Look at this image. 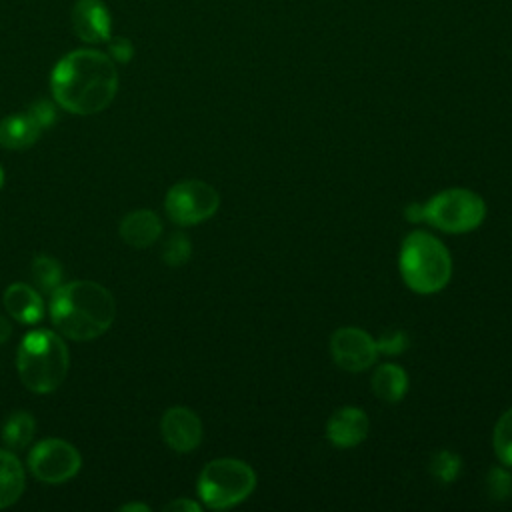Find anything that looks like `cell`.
Instances as JSON below:
<instances>
[{
	"mask_svg": "<svg viewBox=\"0 0 512 512\" xmlns=\"http://www.w3.org/2000/svg\"><path fill=\"white\" fill-rule=\"evenodd\" d=\"M50 92L54 102L70 114L102 112L118 92L116 64L94 48L72 50L52 68Z\"/></svg>",
	"mask_w": 512,
	"mask_h": 512,
	"instance_id": "cell-1",
	"label": "cell"
},
{
	"mask_svg": "<svg viewBox=\"0 0 512 512\" xmlns=\"http://www.w3.org/2000/svg\"><path fill=\"white\" fill-rule=\"evenodd\" d=\"M116 302L108 288L92 280L60 284L50 298V318L70 340H94L114 322Z\"/></svg>",
	"mask_w": 512,
	"mask_h": 512,
	"instance_id": "cell-2",
	"label": "cell"
},
{
	"mask_svg": "<svg viewBox=\"0 0 512 512\" xmlns=\"http://www.w3.org/2000/svg\"><path fill=\"white\" fill-rule=\"evenodd\" d=\"M68 348L52 330L28 332L16 352V370L22 384L36 392H54L68 374Z\"/></svg>",
	"mask_w": 512,
	"mask_h": 512,
	"instance_id": "cell-3",
	"label": "cell"
},
{
	"mask_svg": "<svg viewBox=\"0 0 512 512\" xmlns=\"http://www.w3.org/2000/svg\"><path fill=\"white\" fill-rule=\"evenodd\" d=\"M398 270L404 284L416 294L440 292L452 276L448 248L424 230L406 234L398 254Z\"/></svg>",
	"mask_w": 512,
	"mask_h": 512,
	"instance_id": "cell-4",
	"label": "cell"
},
{
	"mask_svg": "<svg viewBox=\"0 0 512 512\" xmlns=\"http://www.w3.org/2000/svg\"><path fill=\"white\" fill-rule=\"evenodd\" d=\"M404 216L410 222L426 220L448 234H464L476 230L484 222L486 202L480 194L468 188H448L422 204H408Z\"/></svg>",
	"mask_w": 512,
	"mask_h": 512,
	"instance_id": "cell-5",
	"label": "cell"
},
{
	"mask_svg": "<svg viewBox=\"0 0 512 512\" xmlns=\"http://www.w3.org/2000/svg\"><path fill=\"white\" fill-rule=\"evenodd\" d=\"M256 488V472L238 458L210 460L198 476V496L204 506L214 510L232 508L244 502Z\"/></svg>",
	"mask_w": 512,
	"mask_h": 512,
	"instance_id": "cell-6",
	"label": "cell"
},
{
	"mask_svg": "<svg viewBox=\"0 0 512 512\" xmlns=\"http://www.w3.org/2000/svg\"><path fill=\"white\" fill-rule=\"evenodd\" d=\"M220 196L214 186L202 180H182L174 184L164 198L166 214L180 226L200 224L216 214Z\"/></svg>",
	"mask_w": 512,
	"mask_h": 512,
	"instance_id": "cell-7",
	"label": "cell"
},
{
	"mask_svg": "<svg viewBox=\"0 0 512 512\" xmlns=\"http://www.w3.org/2000/svg\"><path fill=\"white\" fill-rule=\"evenodd\" d=\"M28 468L40 482L62 484L78 474L82 468V456L70 442L48 438L32 448L28 454Z\"/></svg>",
	"mask_w": 512,
	"mask_h": 512,
	"instance_id": "cell-8",
	"label": "cell"
},
{
	"mask_svg": "<svg viewBox=\"0 0 512 512\" xmlns=\"http://www.w3.org/2000/svg\"><path fill=\"white\" fill-rule=\"evenodd\" d=\"M330 352L334 362L348 372H362L378 358L376 340L362 328H338L330 338Z\"/></svg>",
	"mask_w": 512,
	"mask_h": 512,
	"instance_id": "cell-9",
	"label": "cell"
},
{
	"mask_svg": "<svg viewBox=\"0 0 512 512\" xmlns=\"http://www.w3.org/2000/svg\"><path fill=\"white\" fill-rule=\"evenodd\" d=\"M160 434L174 452L186 454L198 448L202 440V422L194 410L186 406H172L160 420Z\"/></svg>",
	"mask_w": 512,
	"mask_h": 512,
	"instance_id": "cell-10",
	"label": "cell"
},
{
	"mask_svg": "<svg viewBox=\"0 0 512 512\" xmlns=\"http://www.w3.org/2000/svg\"><path fill=\"white\" fill-rule=\"evenodd\" d=\"M70 22L74 34L86 44H102L112 36V14L102 0H76Z\"/></svg>",
	"mask_w": 512,
	"mask_h": 512,
	"instance_id": "cell-11",
	"label": "cell"
},
{
	"mask_svg": "<svg viewBox=\"0 0 512 512\" xmlns=\"http://www.w3.org/2000/svg\"><path fill=\"white\" fill-rule=\"evenodd\" d=\"M368 414L358 406L338 408L326 422V438L338 448H354L368 436Z\"/></svg>",
	"mask_w": 512,
	"mask_h": 512,
	"instance_id": "cell-12",
	"label": "cell"
},
{
	"mask_svg": "<svg viewBox=\"0 0 512 512\" xmlns=\"http://www.w3.org/2000/svg\"><path fill=\"white\" fill-rule=\"evenodd\" d=\"M2 302H4V308L6 312L22 322V324H36L44 318L46 314V306H44V300L42 296L38 294L36 288H32L30 284L26 282H14L10 284L6 290H4V296H2Z\"/></svg>",
	"mask_w": 512,
	"mask_h": 512,
	"instance_id": "cell-13",
	"label": "cell"
},
{
	"mask_svg": "<svg viewBox=\"0 0 512 512\" xmlns=\"http://www.w3.org/2000/svg\"><path fill=\"white\" fill-rule=\"evenodd\" d=\"M162 234V222L156 212L140 208L126 214L120 222V236L134 248L152 246Z\"/></svg>",
	"mask_w": 512,
	"mask_h": 512,
	"instance_id": "cell-14",
	"label": "cell"
},
{
	"mask_svg": "<svg viewBox=\"0 0 512 512\" xmlns=\"http://www.w3.org/2000/svg\"><path fill=\"white\" fill-rule=\"evenodd\" d=\"M38 120L26 110L20 114H10L0 120V146L8 150L30 148L42 134Z\"/></svg>",
	"mask_w": 512,
	"mask_h": 512,
	"instance_id": "cell-15",
	"label": "cell"
},
{
	"mask_svg": "<svg viewBox=\"0 0 512 512\" xmlns=\"http://www.w3.org/2000/svg\"><path fill=\"white\" fill-rule=\"evenodd\" d=\"M26 474L16 458L8 450H0V510L12 506L24 492Z\"/></svg>",
	"mask_w": 512,
	"mask_h": 512,
	"instance_id": "cell-16",
	"label": "cell"
},
{
	"mask_svg": "<svg viewBox=\"0 0 512 512\" xmlns=\"http://www.w3.org/2000/svg\"><path fill=\"white\" fill-rule=\"evenodd\" d=\"M408 390V374L398 364H382L372 374V392L384 402H400Z\"/></svg>",
	"mask_w": 512,
	"mask_h": 512,
	"instance_id": "cell-17",
	"label": "cell"
},
{
	"mask_svg": "<svg viewBox=\"0 0 512 512\" xmlns=\"http://www.w3.org/2000/svg\"><path fill=\"white\" fill-rule=\"evenodd\" d=\"M34 430H36V422H34L32 414L18 410L6 418L4 426H2V440L8 448L20 450L30 444Z\"/></svg>",
	"mask_w": 512,
	"mask_h": 512,
	"instance_id": "cell-18",
	"label": "cell"
},
{
	"mask_svg": "<svg viewBox=\"0 0 512 512\" xmlns=\"http://www.w3.org/2000/svg\"><path fill=\"white\" fill-rule=\"evenodd\" d=\"M32 278L42 292H54L62 284V266L56 258L40 254L32 260Z\"/></svg>",
	"mask_w": 512,
	"mask_h": 512,
	"instance_id": "cell-19",
	"label": "cell"
},
{
	"mask_svg": "<svg viewBox=\"0 0 512 512\" xmlns=\"http://www.w3.org/2000/svg\"><path fill=\"white\" fill-rule=\"evenodd\" d=\"M492 444L498 460L504 466L512 468V408L498 418L492 434Z\"/></svg>",
	"mask_w": 512,
	"mask_h": 512,
	"instance_id": "cell-20",
	"label": "cell"
},
{
	"mask_svg": "<svg viewBox=\"0 0 512 512\" xmlns=\"http://www.w3.org/2000/svg\"><path fill=\"white\" fill-rule=\"evenodd\" d=\"M192 254V244L186 234L182 232H172L164 244H162V260L168 266H182L190 260Z\"/></svg>",
	"mask_w": 512,
	"mask_h": 512,
	"instance_id": "cell-21",
	"label": "cell"
},
{
	"mask_svg": "<svg viewBox=\"0 0 512 512\" xmlns=\"http://www.w3.org/2000/svg\"><path fill=\"white\" fill-rule=\"evenodd\" d=\"M432 474L442 482H452L460 472V458L448 450H442L430 462Z\"/></svg>",
	"mask_w": 512,
	"mask_h": 512,
	"instance_id": "cell-22",
	"label": "cell"
},
{
	"mask_svg": "<svg viewBox=\"0 0 512 512\" xmlns=\"http://www.w3.org/2000/svg\"><path fill=\"white\" fill-rule=\"evenodd\" d=\"M108 56L114 60V62H120V64H126L132 60L134 56V46L128 38L124 36H110L108 40Z\"/></svg>",
	"mask_w": 512,
	"mask_h": 512,
	"instance_id": "cell-23",
	"label": "cell"
},
{
	"mask_svg": "<svg viewBox=\"0 0 512 512\" xmlns=\"http://www.w3.org/2000/svg\"><path fill=\"white\" fill-rule=\"evenodd\" d=\"M376 346H378V352L388 354V356H396V354L404 352V348L408 346V338H406L404 332L394 330V332L382 336L380 340H376Z\"/></svg>",
	"mask_w": 512,
	"mask_h": 512,
	"instance_id": "cell-24",
	"label": "cell"
},
{
	"mask_svg": "<svg viewBox=\"0 0 512 512\" xmlns=\"http://www.w3.org/2000/svg\"><path fill=\"white\" fill-rule=\"evenodd\" d=\"M28 112L38 120V124H40L42 128L50 126V124L56 120V108H54V104L48 102V100H36V102H32V104L28 106Z\"/></svg>",
	"mask_w": 512,
	"mask_h": 512,
	"instance_id": "cell-25",
	"label": "cell"
},
{
	"mask_svg": "<svg viewBox=\"0 0 512 512\" xmlns=\"http://www.w3.org/2000/svg\"><path fill=\"white\" fill-rule=\"evenodd\" d=\"M200 504L190 498H176L164 506L166 512H200Z\"/></svg>",
	"mask_w": 512,
	"mask_h": 512,
	"instance_id": "cell-26",
	"label": "cell"
},
{
	"mask_svg": "<svg viewBox=\"0 0 512 512\" xmlns=\"http://www.w3.org/2000/svg\"><path fill=\"white\" fill-rule=\"evenodd\" d=\"M118 510H122V512H150V506L142 504V502H130V504H122Z\"/></svg>",
	"mask_w": 512,
	"mask_h": 512,
	"instance_id": "cell-27",
	"label": "cell"
},
{
	"mask_svg": "<svg viewBox=\"0 0 512 512\" xmlns=\"http://www.w3.org/2000/svg\"><path fill=\"white\" fill-rule=\"evenodd\" d=\"M10 334H12V324L4 316H0V344L6 342L10 338Z\"/></svg>",
	"mask_w": 512,
	"mask_h": 512,
	"instance_id": "cell-28",
	"label": "cell"
},
{
	"mask_svg": "<svg viewBox=\"0 0 512 512\" xmlns=\"http://www.w3.org/2000/svg\"><path fill=\"white\" fill-rule=\"evenodd\" d=\"M4 186V170H2V166H0V188Z\"/></svg>",
	"mask_w": 512,
	"mask_h": 512,
	"instance_id": "cell-29",
	"label": "cell"
}]
</instances>
